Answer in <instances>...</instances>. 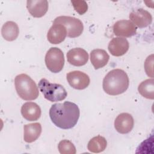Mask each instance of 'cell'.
Instances as JSON below:
<instances>
[{"label": "cell", "mask_w": 154, "mask_h": 154, "mask_svg": "<svg viewBox=\"0 0 154 154\" xmlns=\"http://www.w3.org/2000/svg\"><path fill=\"white\" fill-rule=\"evenodd\" d=\"M80 111L75 103L66 101L52 105L49 109V116L53 123L63 129L73 128L79 118Z\"/></svg>", "instance_id": "1"}, {"label": "cell", "mask_w": 154, "mask_h": 154, "mask_svg": "<svg viewBox=\"0 0 154 154\" xmlns=\"http://www.w3.org/2000/svg\"><path fill=\"white\" fill-rule=\"evenodd\" d=\"M67 36V30L61 24H53L47 34L48 40L52 44H59Z\"/></svg>", "instance_id": "14"}, {"label": "cell", "mask_w": 154, "mask_h": 154, "mask_svg": "<svg viewBox=\"0 0 154 154\" xmlns=\"http://www.w3.org/2000/svg\"><path fill=\"white\" fill-rule=\"evenodd\" d=\"M1 34L3 38L7 41L11 42L16 40L19 34L17 24L13 21L5 22L2 27Z\"/></svg>", "instance_id": "18"}, {"label": "cell", "mask_w": 154, "mask_h": 154, "mask_svg": "<svg viewBox=\"0 0 154 154\" xmlns=\"http://www.w3.org/2000/svg\"><path fill=\"white\" fill-rule=\"evenodd\" d=\"M45 64L47 68L52 73H58L64 65V57L62 51L57 48H51L46 54Z\"/></svg>", "instance_id": "6"}, {"label": "cell", "mask_w": 154, "mask_h": 154, "mask_svg": "<svg viewBox=\"0 0 154 154\" xmlns=\"http://www.w3.org/2000/svg\"><path fill=\"white\" fill-rule=\"evenodd\" d=\"M109 56L103 49H96L90 53V61L95 69L104 67L108 62Z\"/></svg>", "instance_id": "16"}, {"label": "cell", "mask_w": 154, "mask_h": 154, "mask_svg": "<svg viewBox=\"0 0 154 154\" xmlns=\"http://www.w3.org/2000/svg\"><path fill=\"white\" fill-rule=\"evenodd\" d=\"M153 55L152 54L147 57L144 62V69L146 74L153 78Z\"/></svg>", "instance_id": "23"}, {"label": "cell", "mask_w": 154, "mask_h": 154, "mask_svg": "<svg viewBox=\"0 0 154 154\" xmlns=\"http://www.w3.org/2000/svg\"><path fill=\"white\" fill-rule=\"evenodd\" d=\"M66 78L69 85L76 90L86 88L90 82L88 75L78 70L69 72L66 75Z\"/></svg>", "instance_id": "7"}, {"label": "cell", "mask_w": 154, "mask_h": 154, "mask_svg": "<svg viewBox=\"0 0 154 154\" xmlns=\"http://www.w3.org/2000/svg\"><path fill=\"white\" fill-rule=\"evenodd\" d=\"M42 125L40 123L27 124L23 126V140L26 143L35 141L40 135Z\"/></svg>", "instance_id": "17"}, {"label": "cell", "mask_w": 154, "mask_h": 154, "mask_svg": "<svg viewBox=\"0 0 154 154\" xmlns=\"http://www.w3.org/2000/svg\"><path fill=\"white\" fill-rule=\"evenodd\" d=\"M131 21L140 28L150 25L152 22L151 14L143 8H138L131 11L129 16Z\"/></svg>", "instance_id": "8"}, {"label": "cell", "mask_w": 154, "mask_h": 154, "mask_svg": "<svg viewBox=\"0 0 154 154\" xmlns=\"http://www.w3.org/2000/svg\"><path fill=\"white\" fill-rule=\"evenodd\" d=\"M139 93L145 98L153 99L154 98V79H147L141 82L138 87Z\"/></svg>", "instance_id": "19"}, {"label": "cell", "mask_w": 154, "mask_h": 154, "mask_svg": "<svg viewBox=\"0 0 154 154\" xmlns=\"http://www.w3.org/2000/svg\"><path fill=\"white\" fill-rule=\"evenodd\" d=\"M53 24H61L67 30V35L70 38L78 37L81 35L84 30L82 22L78 18L61 16L56 17Z\"/></svg>", "instance_id": "5"}, {"label": "cell", "mask_w": 154, "mask_h": 154, "mask_svg": "<svg viewBox=\"0 0 154 154\" xmlns=\"http://www.w3.org/2000/svg\"><path fill=\"white\" fill-rule=\"evenodd\" d=\"M15 88L19 96L25 100H32L37 98L39 91L35 82L25 73L17 75L14 79Z\"/></svg>", "instance_id": "3"}, {"label": "cell", "mask_w": 154, "mask_h": 154, "mask_svg": "<svg viewBox=\"0 0 154 154\" xmlns=\"http://www.w3.org/2000/svg\"><path fill=\"white\" fill-rule=\"evenodd\" d=\"M26 8L34 17L43 16L48 10V2L46 0L27 1Z\"/></svg>", "instance_id": "13"}, {"label": "cell", "mask_w": 154, "mask_h": 154, "mask_svg": "<svg viewBox=\"0 0 154 154\" xmlns=\"http://www.w3.org/2000/svg\"><path fill=\"white\" fill-rule=\"evenodd\" d=\"M129 44L126 38L123 37L113 38L109 43L108 49L111 54L115 57H120L128 51Z\"/></svg>", "instance_id": "12"}, {"label": "cell", "mask_w": 154, "mask_h": 154, "mask_svg": "<svg viewBox=\"0 0 154 154\" xmlns=\"http://www.w3.org/2000/svg\"><path fill=\"white\" fill-rule=\"evenodd\" d=\"M38 85L45 98L52 102L61 101L67 95V93L63 85L59 84L51 83L45 78L41 79Z\"/></svg>", "instance_id": "4"}, {"label": "cell", "mask_w": 154, "mask_h": 154, "mask_svg": "<svg viewBox=\"0 0 154 154\" xmlns=\"http://www.w3.org/2000/svg\"><path fill=\"white\" fill-rule=\"evenodd\" d=\"M72 5L75 11L79 14H84L88 9V5L85 1H71Z\"/></svg>", "instance_id": "22"}, {"label": "cell", "mask_w": 154, "mask_h": 154, "mask_svg": "<svg viewBox=\"0 0 154 154\" xmlns=\"http://www.w3.org/2000/svg\"><path fill=\"white\" fill-rule=\"evenodd\" d=\"M67 61L75 66L85 65L88 60V54L85 50L81 48H73L67 53Z\"/></svg>", "instance_id": "11"}, {"label": "cell", "mask_w": 154, "mask_h": 154, "mask_svg": "<svg viewBox=\"0 0 154 154\" xmlns=\"http://www.w3.org/2000/svg\"><path fill=\"white\" fill-rule=\"evenodd\" d=\"M134 119L131 114L123 112L117 116L114 121V128L120 134L130 132L134 127Z\"/></svg>", "instance_id": "10"}, {"label": "cell", "mask_w": 154, "mask_h": 154, "mask_svg": "<svg viewBox=\"0 0 154 154\" xmlns=\"http://www.w3.org/2000/svg\"><path fill=\"white\" fill-rule=\"evenodd\" d=\"M107 141L106 139L100 135L91 138L87 145L88 150L93 153H100L103 152L106 147Z\"/></svg>", "instance_id": "20"}, {"label": "cell", "mask_w": 154, "mask_h": 154, "mask_svg": "<svg viewBox=\"0 0 154 154\" xmlns=\"http://www.w3.org/2000/svg\"><path fill=\"white\" fill-rule=\"evenodd\" d=\"M58 149L61 154H75L76 152L75 146L70 141L63 140L58 144Z\"/></svg>", "instance_id": "21"}, {"label": "cell", "mask_w": 154, "mask_h": 154, "mask_svg": "<svg viewBox=\"0 0 154 154\" xmlns=\"http://www.w3.org/2000/svg\"><path fill=\"white\" fill-rule=\"evenodd\" d=\"M41 109L35 102H27L21 108L22 117L28 121H36L41 116Z\"/></svg>", "instance_id": "15"}, {"label": "cell", "mask_w": 154, "mask_h": 154, "mask_svg": "<svg viewBox=\"0 0 154 154\" xmlns=\"http://www.w3.org/2000/svg\"><path fill=\"white\" fill-rule=\"evenodd\" d=\"M129 80L126 73L120 69L109 71L103 80V89L109 95L123 93L128 88Z\"/></svg>", "instance_id": "2"}, {"label": "cell", "mask_w": 154, "mask_h": 154, "mask_svg": "<svg viewBox=\"0 0 154 154\" xmlns=\"http://www.w3.org/2000/svg\"><path fill=\"white\" fill-rule=\"evenodd\" d=\"M113 32L119 37H130L134 35L137 32L136 26L130 20H120L113 25Z\"/></svg>", "instance_id": "9"}]
</instances>
